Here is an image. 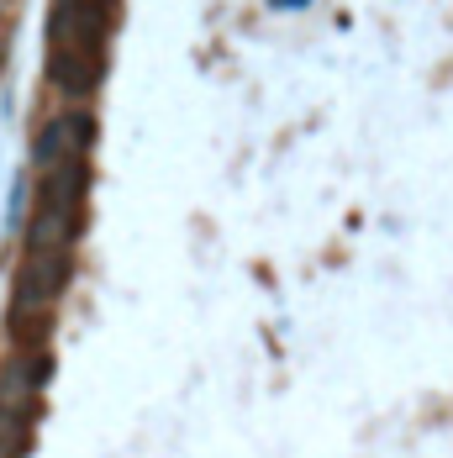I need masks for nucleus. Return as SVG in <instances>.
Returning a JSON list of instances; mask_svg holds the SVG:
<instances>
[{
    "label": "nucleus",
    "mask_w": 453,
    "mask_h": 458,
    "mask_svg": "<svg viewBox=\"0 0 453 458\" xmlns=\"http://www.w3.org/2000/svg\"><path fill=\"white\" fill-rule=\"evenodd\" d=\"M64 279H69V259H43V253H27L21 269H16V295H11V327H43L64 295Z\"/></svg>",
    "instance_id": "obj_1"
},
{
    "label": "nucleus",
    "mask_w": 453,
    "mask_h": 458,
    "mask_svg": "<svg viewBox=\"0 0 453 458\" xmlns=\"http://www.w3.org/2000/svg\"><path fill=\"white\" fill-rule=\"evenodd\" d=\"M90 142H95L90 116L85 111H64V116L43 122V132L32 142V164H38V174L43 169H58V164H85L90 158Z\"/></svg>",
    "instance_id": "obj_2"
},
{
    "label": "nucleus",
    "mask_w": 453,
    "mask_h": 458,
    "mask_svg": "<svg viewBox=\"0 0 453 458\" xmlns=\"http://www.w3.org/2000/svg\"><path fill=\"white\" fill-rule=\"evenodd\" d=\"M106 74V58H90V53H47V80L64 95H90Z\"/></svg>",
    "instance_id": "obj_3"
}]
</instances>
